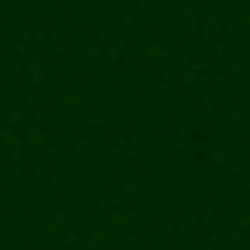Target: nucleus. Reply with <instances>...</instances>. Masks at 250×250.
<instances>
[]
</instances>
